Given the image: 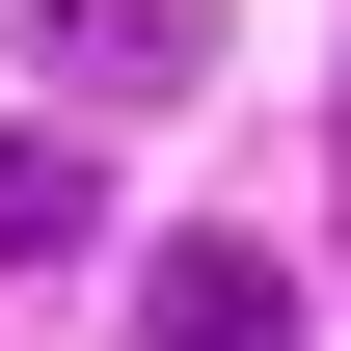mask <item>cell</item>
Wrapping results in <instances>:
<instances>
[{"mask_svg":"<svg viewBox=\"0 0 351 351\" xmlns=\"http://www.w3.org/2000/svg\"><path fill=\"white\" fill-rule=\"evenodd\" d=\"M108 243V135H0V270H82Z\"/></svg>","mask_w":351,"mask_h":351,"instance_id":"6da1fadb","label":"cell"},{"mask_svg":"<svg viewBox=\"0 0 351 351\" xmlns=\"http://www.w3.org/2000/svg\"><path fill=\"white\" fill-rule=\"evenodd\" d=\"M162 351H298V270L270 243H162Z\"/></svg>","mask_w":351,"mask_h":351,"instance_id":"7a4b0ae2","label":"cell"},{"mask_svg":"<svg viewBox=\"0 0 351 351\" xmlns=\"http://www.w3.org/2000/svg\"><path fill=\"white\" fill-rule=\"evenodd\" d=\"M217 54V0H82V82H189Z\"/></svg>","mask_w":351,"mask_h":351,"instance_id":"3957f363","label":"cell"}]
</instances>
